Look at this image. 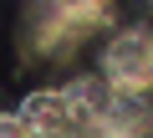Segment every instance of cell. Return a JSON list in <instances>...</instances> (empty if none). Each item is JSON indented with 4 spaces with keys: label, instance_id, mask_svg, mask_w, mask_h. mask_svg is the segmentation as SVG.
Here are the masks:
<instances>
[{
    "label": "cell",
    "instance_id": "obj_1",
    "mask_svg": "<svg viewBox=\"0 0 153 138\" xmlns=\"http://www.w3.org/2000/svg\"><path fill=\"white\" fill-rule=\"evenodd\" d=\"M102 82L117 92V97H143L148 82H153V41L143 26H128L107 41L102 51Z\"/></svg>",
    "mask_w": 153,
    "mask_h": 138
},
{
    "label": "cell",
    "instance_id": "obj_2",
    "mask_svg": "<svg viewBox=\"0 0 153 138\" xmlns=\"http://www.w3.org/2000/svg\"><path fill=\"white\" fill-rule=\"evenodd\" d=\"M16 123L26 128V138H56V133H71V128H76V113H71L66 87H41V92L21 97Z\"/></svg>",
    "mask_w": 153,
    "mask_h": 138
},
{
    "label": "cell",
    "instance_id": "obj_3",
    "mask_svg": "<svg viewBox=\"0 0 153 138\" xmlns=\"http://www.w3.org/2000/svg\"><path fill=\"white\" fill-rule=\"evenodd\" d=\"M107 5H112V0H46L51 21H56V26H66V31H82V26H97V21L107 16Z\"/></svg>",
    "mask_w": 153,
    "mask_h": 138
},
{
    "label": "cell",
    "instance_id": "obj_4",
    "mask_svg": "<svg viewBox=\"0 0 153 138\" xmlns=\"http://www.w3.org/2000/svg\"><path fill=\"white\" fill-rule=\"evenodd\" d=\"M0 138H26V128L16 123V113H0Z\"/></svg>",
    "mask_w": 153,
    "mask_h": 138
},
{
    "label": "cell",
    "instance_id": "obj_5",
    "mask_svg": "<svg viewBox=\"0 0 153 138\" xmlns=\"http://www.w3.org/2000/svg\"><path fill=\"white\" fill-rule=\"evenodd\" d=\"M56 138H76V133H56Z\"/></svg>",
    "mask_w": 153,
    "mask_h": 138
}]
</instances>
